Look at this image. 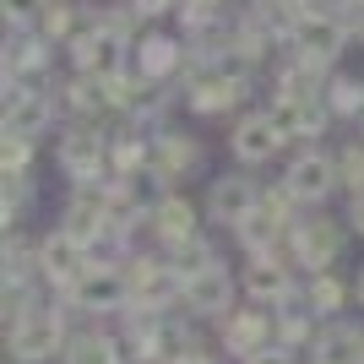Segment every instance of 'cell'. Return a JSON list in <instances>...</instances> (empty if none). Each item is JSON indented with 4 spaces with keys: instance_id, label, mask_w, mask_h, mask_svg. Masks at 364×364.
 Masks as SVG:
<instances>
[{
    "instance_id": "obj_10",
    "label": "cell",
    "mask_w": 364,
    "mask_h": 364,
    "mask_svg": "<svg viewBox=\"0 0 364 364\" xmlns=\"http://www.w3.org/2000/svg\"><path fill=\"white\" fill-rule=\"evenodd\" d=\"M180 310H185V316H196V321H223L228 310H234V277H228L223 261L185 283V289H180Z\"/></svg>"
},
{
    "instance_id": "obj_13",
    "label": "cell",
    "mask_w": 364,
    "mask_h": 364,
    "mask_svg": "<svg viewBox=\"0 0 364 364\" xmlns=\"http://www.w3.org/2000/svg\"><path fill=\"white\" fill-rule=\"evenodd\" d=\"M272 125L283 131V141H304V136H321L326 131V98H272Z\"/></svg>"
},
{
    "instance_id": "obj_37",
    "label": "cell",
    "mask_w": 364,
    "mask_h": 364,
    "mask_svg": "<svg viewBox=\"0 0 364 364\" xmlns=\"http://www.w3.org/2000/svg\"><path fill=\"white\" fill-rule=\"evenodd\" d=\"M353 304L364 310V267H359V277H353Z\"/></svg>"
},
{
    "instance_id": "obj_34",
    "label": "cell",
    "mask_w": 364,
    "mask_h": 364,
    "mask_svg": "<svg viewBox=\"0 0 364 364\" xmlns=\"http://www.w3.org/2000/svg\"><path fill=\"white\" fill-rule=\"evenodd\" d=\"M245 364H294V353L289 348H267V353H256V359H245Z\"/></svg>"
},
{
    "instance_id": "obj_25",
    "label": "cell",
    "mask_w": 364,
    "mask_h": 364,
    "mask_svg": "<svg viewBox=\"0 0 364 364\" xmlns=\"http://www.w3.org/2000/svg\"><path fill=\"white\" fill-rule=\"evenodd\" d=\"M304 299H310V310H316L321 321H337V310L348 304V289H343L332 272H316L310 283H304Z\"/></svg>"
},
{
    "instance_id": "obj_26",
    "label": "cell",
    "mask_w": 364,
    "mask_h": 364,
    "mask_svg": "<svg viewBox=\"0 0 364 364\" xmlns=\"http://www.w3.org/2000/svg\"><path fill=\"white\" fill-rule=\"evenodd\" d=\"M104 104H109V98H104V82H92V76H76L71 87H65V109H71L76 120H92Z\"/></svg>"
},
{
    "instance_id": "obj_24",
    "label": "cell",
    "mask_w": 364,
    "mask_h": 364,
    "mask_svg": "<svg viewBox=\"0 0 364 364\" xmlns=\"http://www.w3.org/2000/svg\"><path fill=\"white\" fill-rule=\"evenodd\" d=\"M168 261H174V272H180V283H191L196 272H207V267H218V245L213 240H185V245H174V250H164Z\"/></svg>"
},
{
    "instance_id": "obj_23",
    "label": "cell",
    "mask_w": 364,
    "mask_h": 364,
    "mask_svg": "<svg viewBox=\"0 0 364 364\" xmlns=\"http://www.w3.org/2000/svg\"><path fill=\"white\" fill-rule=\"evenodd\" d=\"M185 65V44H174V38H147L141 44V76L147 82H164V76H174Z\"/></svg>"
},
{
    "instance_id": "obj_30",
    "label": "cell",
    "mask_w": 364,
    "mask_h": 364,
    "mask_svg": "<svg viewBox=\"0 0 364 364\" xmlns=\"http://www.w3.org/2000/svg\"><path fill=\"white\" fill-rule=\"evenodd\" d=\"M337 174H343V185H348L353 196L364 191V141H348V147L337 152Z\"/></svg>"
},
{
    "instance_id": "obj_31",
    "label": "cell",
    "mask_w": 364,
    "mask_h": 364,
    "mask_svg": "<svg viewBox=\"0 0 364 364\" xmlns=\"http://www.w3.org/2000/svg\"><path fill=\"white\" fill-rule=\"evenodd\" d=\"M98 22H104L109 33H120V38H131V33H136V22H141V11H136V6H114V11H104Z\"/></svg>"
},
{
    "instance_id": "obj_15",
    "label": "cell",
    "mask_w": 364,
    "mask_h": 364,
    "mask_svg": "<svg viewBox=\"0 0 364 364\" xmlns=\"http://www.w3.org/2000/svg\"><path fill=\"white\" fill-rule=\"evenodd\" d=\"M0 120H6V131H16V136H38L49 125V98L33 82H6V109H0Z\"/></svg>"
},
{
    "instance_id": "obj_27",
    "label": "cell",
    "mask_w": 364,
    "mask_h": 364,
    "mask_svg": "<svg viewBox=\"0 0 364 364\" xmlns=\"http://www.w3.org/2000/svg\"><path fill=\"white\" fill-rule=\"evenodd\" d=\"M28 164H33V136L6 131V136H0V168H6V174H28Z\"/></svg>"
},
{
    "instance_id": "obj_2",
    "label": "cell",
    "mask_w": 364,
    "mask_h": 364,
    "mask_svg": "<svg viewBox=\"0 0 364 364\" xmlns=\"http://www.w3.org/2000/svg\"><path fill=\"white\" fill-rule=\"evenodd\" d=\"M218 343H223V353H234V359H256V353L277 348V304H245V310H228L223 321H218Z\"/></svg>"
},
{
    "instance_id": "obj_29",
    "label": "cell",
    "mask_w": 364,
    "mask_h": 364,
    "mask_svg": "<svg viewBox=\"0 0 364 364\" xmlns=\"http://www.w3.org/2000/svg\"><path fill=\"white\" fill-rule=\"evenodd\" d=\"M38 33H44L49 44L71 38V33H76V6H44V16H38Z\"/></svg>"
},
{
    "instance_id": "obj_12",
    "label": "cell",
    "mask_w": 364,
    "mask_h": 364,
    "mask_svg": "<svg viewBox=\"0 0 364 364\" xmlns=\"http://www.w3.org/2000/svg\"><path fill=\"white\" fill-rule=\"evenodd\" d=\"M261 207V191L245 174H223V180H213V191H207V218L223 228H240L245 218Z\"/></svg>"
},
{
    "instance_id": "obj_21",
    "label": "cell",
    "mask_w": 364,
    "mask_h": 364,
    "mask_svg": "<svg viewBox=\"0 0 364 364\" xmlns=\"http://www.w3.org/2000/svg\"><path fill=\"white\" fill-rule=\"evenodd\" d=\"M60 364H131V353H125L120 337L87 326V332H76L71 343H65V359Z\"/></svg>"
},
{
    "instance_id": "obj_17",
    "label": "cell",
    "mask_w": 364,
    "mask_h": 364,
    "mask_svg": "<svg viewBox=\"0 0 364 364\" xmlns=\"http://www.w3.org/2000/svg\"><path fill=\"white\" fill-rule=\"evenodd\" d=\"M310 364H364V321H326Z\"/></svg>"
},
{
    "instance_id": "obj_22",
    "label": "cell",
    "mask_w": 364,
    "mask_h": 364,
    "mask_svg": "<svg viewBox=\"0 0 364 364\" xmlns=\"http://www.w3.org/2000/svg\"><path fill=\"white\" fill-rule=\"evenodd\" d=\"M326 87H332V82H326V65L299 60V55H294L289 71L277 76V92H283V98H326Z\"/></svg>"
},
{
    "instance_id": "obj_32",
    "label": "cell",
    "mask_w": 364,
    "mask_h": 364,
    "mask_svg": "<svg viewBox=\"0 0 364 364\" xmlns=\"http://www.w3.org/2000/svg\"><path fill=\"white\" fill-rule=\"evenodd\" d=\"M6 6V22H28V16H44L49 0H0Z\"/></svg>"
},
{
    "instance_id": "obj_5",
    "label": "cell",
    "mask_w": 364,
    "mask_h": 364,
    "mask_svg": "<svg viewBox=\"0 0 364 364\" xmlns=\"http://www.w3.org/2000/svg\"><path fill=\"white\" fill-rule=\"evenodd\" d=\"M125 277H131V304H141V310H174V299L185 289L168 256H131Z\"/></svg>"
},
{
    "instance_id": "obj_7",
    "label": "cell",
    "mask_w": 364,
    "mask_h": 364,
    "mask_svg": "<svg viewBox=\"0 0 364 364\" xmlns=\"http://www.w3.org/2000/svg\"><path fill=\"white\" fill-rule=\"evenodd\" d=\"M82 272H87V245L76 240L71 228H55V234H44V240H38V277H44L55 294L71 289Z\"/></svg>"
},
{
    "instance_id": "obj_19",
    "label": "cell",
    "mask_w": 364,
    "mask_h": 364,
    "mask_svg": "<svg viewBox=\"0 0 364 364\" xmlns=\"http://www.w3.org/2000/svg\"><path fill=\"white\" fill-rule=\"evenodd\" d=\"M147 223H152V234H158L164 250H174V245H185V240L201 234L196 228V207H191L185 196H158V207L147 213Z\"/></svg>"
},
{
    "instance_id": "obj_1",
    "label": "cell",
    "mask_w": 364,
    "mask_h": 364,
    "mask_svg": "<svg viewBox=\"0 0 364 364\" xmlns=\"http://www.w3.org/2000/svg\"><path fill=\"white\" fill-rule=\"evenodd\" d=\"M71 304L55 299L44 310H33L16 332H6V348L16 364H44V359H65V343H71Z\"/></svg>"
},
{
    "instance_id": "obj_36",
    "label": "cell",
    "mask_w": 364,
    "mask_h": 364,
    "mask_svg": "<svg viewBox=\"0 0 364 364\" xmlns=\"http://www.w3.org/2000/svg\"><path fill=\"white\" fill-rule=\"evenodd\" d=\"M174 364H218V359H213V353H207V348H196V353H180V359H174Z\"/></svg>"
},
{
    "instance_id": "obj_11",
    "label": "cell",
    "mask_w": 364,
    "mask_h": 364,
    "mask_svg": "<svg viewBox=\"0 0 364 364\" xmlns=\"http://www.w3.org/2000/svg\"><path fill=\"white\" fill-rule=\"evenodd\" d=\"M60 164H65L71 180H98V174H109V136H98L87 120H76L60 136Z\"/></svg>"
},
{
    "instance_id": "obj_18",
    "label": "cell",
    "mask_w": 364,
    "mask_h": 364,
    "mask_svg": "<svg viewBox=\"0 0 364 364\" xmlns=\"http://www.w3.org/2000/svg\"><path fill=\"white\" fill-rule=\"evenodd\" d=\"M191 168H201V147L191 136H180V131L152 136V164H147L152 180H185Z\"/></svg>"
},
{
    "instance_id": "obj_16",
    "label": "cell",
    "mask_w": 364,
    "mask_h": 364,
    "mask_svg": "<svg viewBox=\"0 0 364 364\" xmlns=\"http://www.w3.org/2000/svg\"><path fill=\"white\" fill-rule=\"evenodd\" d=\"M294 289H299V283H294L283 256H250V267H245V294L256 304H283Z\"/></svg>"
},
{
    "instance_id": "obj_33",
    "label": "cell",
    "mask_w": 364,
    "mask_h": 364,
    "mask_svg": "<svg viewBox=\"0 0 364 364\" xmlns=\"http://www.w3.org/2000/svg\"><path fill=\"white\" fill-rule=\"evenodd\" d=\"M131 6H136L141 16H168L174 6H185V0H131Z\"/></svg>"
},
{
    "instance_id": "obj_3",
    "label": "cell",
    "mask_w": 364,
    "mask_h": 364,
    "mask_svg": "<svg viewBox=\"0 0 364 364\" xmlns=\"http://www.w3.org/2000/svg\"><path fill=\"white\" fill-rule=\"evenodd\" d=\"M283 256H289V267H304V277L332 272V261L343 256V223L337 218H299L289 228Z\"/></svg>"
},
{
    "instance_id": "obj_20",
    "label": "cell",
    "mask_w": 364,
    "mask_h": 364,
    "mask_svg": "<svg viewBox=\"0 0 364 364\" xmlns=\"http://www.w3.org/2000/svg\"><path fill=\"white\" fill-rule=\"evenodd\" d=\"M277 147H283V131L272 125V114H245L234 125V158L240 164H267Z\"/></svg>"
},
{
    "instance_id": "obj_28",
    "label": "cell",
    "mask_w": 364,
    "mask_h": 364,
    "mask_svg": "<svg viewBox=\"0 0 364 364\" xmlns=\"http://www.w3.org/2000/svg\"><path fill=\"white\" fill-rule=\"evenodd\" d=\"M326 109H337V114H359V109H364V82L337 76L332 87H326Z\"/></svg>"
},
{
    "instance_id": "obj_6",
    "label": "cell",
    "mask_w": 364,
    "mask_h": 364,
    "mask_svg": "<svg viewBox=\"0 0 364 364\" xmlns=\"http://www.w3.org/2000/svg\"><path fill=\"white\" fill-rule=\"evenodd\" d=\"M185 92H191V109H196V114H228V109L250 92V76H245V65H228V71L201 65V71H191V87Z\"/></svg>"
},
{
    "instance_id": "obj_8",
    "label": "cell",
    "mask_w": 364,
    "mask_h": 364,
    "mask_svg": "<svg viewBox=\"0 0 364 364\" xmlns=\"http://www.w3.org/2000/svg\"><path fill=\"white\" fill-rule=\"evenodd\" d=\"M71 55H76V71L92 76V82H109V76L125 71V38H120V33H109L104 22H92L87 33H76Z\"/></svg>"
},
{
    "instance_id": "obj_4",
    "label": "cell",
    "mask_w": 364,
    "mask_h": 364,
    "mask_svg": "<svg viewBox=\"0 0 364 364\" xmlns=\"http://www.w3.org/2000/svg\"><path fill=\"white\" fill-rule=\"evenodd\" d=\"M60 299L87 316H120L131 304V277H125V267H87L71 289H60Z\"/></svg>"
},
{
    "instance_id": "obj_35",
    "label": "cell",
    "mask_w": 364,
    "mask_h": 364,
    "mask_svg": "<svg viewBox=\"0 0 364 364\" xmlns=\"http://www.w3.org/2000/svg\"><path fill=\"white\" fill-rule=\"evenodd\" d=\"M348 223H353V234H359V240H364V191H359V196H353V207H348Z\"/></svg>"
},
{
    "instance_id": "obj_14",
    "label": "cell",
    "mask_w": 364,
    "mask_h": 364,
    "mask_svg": "<svg viewBox=\"0 0 364 364\" xmlns=\"http://www.w3.org/2000/svg\"><path fill=\"white\" fill-rule=\"evenodd\" d=\"M337 185H343V174H337V158H326V152H299L289 164V191L299 201H321V196H332Z\"/></svg>"
},
{
    "instance_id": "obj_39",
    "label": "cell",
    "mask_w": 364,
    "mask_h": 364,
    "mask_svg": "<svg viewBox=\"0 0 364 364\" xmlns=\"http://www.w3.org/2000/svg\"><path fill=\"white\" fill-rule=\"evenodd\" d=\"M348 6H364V0H348Z\"/></svg>"
},
{
    "instance_id": "obj_38",
    "label": "cell",
    "mask_w": 364,
    "mask_h": 364,
    "mask_svg": "<svg viewBox=\"0 0 364 364\" xmlns=\"http://www.w3.org/2000/svg\"><path fill=\"white\" fill-rule=\"evenodd\" d=\"M353 33L364 38V6H353Z\"/></svg>"
},
{
    "instance_id": "obj_9",
    "label": "cell",
    "mask_w": 364,
    "mask_h": 364,
    "mask_svg": "<svg viewBox=\"0 0 364 364\" xmlns=\"http://www.w3.org/2000/svg\"><path fill=\"white\" fill-rule=\"evenodd\" d=\"M294 49H299V60H316V65H332L337 49L348 44V22L332 11H304L299 22H294Z\"/></svg>"
}]
</instances>
